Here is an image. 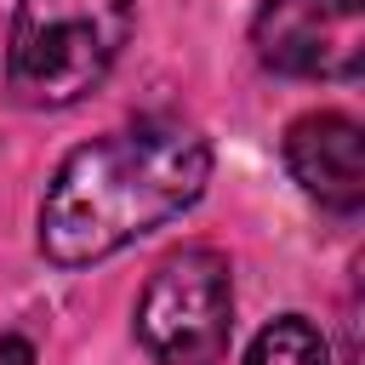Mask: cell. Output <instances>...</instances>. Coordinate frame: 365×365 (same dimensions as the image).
Instances as JSON below:
<instances>
[{
  "mask_svg": "<svg viewBox=\"0 0 365 365\" xmlns=\"http://www.w3.org/2000/svg\"><path fill=\"white\" fill-rule=\"evenodd\" d=\"M211 182V143L182 120H131L80 143L46 182L40 257L91 268L160 222L182 217Z\"/></svg>",
  "mask_w": 365,
  "mask_h": 365,
  "instance_id": "obj_1",
  "label": "cell"
},
{
  "mask_svg": "<svg viewBox=\"0 0 365 365\" xmlns=\"http://www.w3.org/2000/svg\"><path fill=\"white\" fill-rule=\"evenodd\" d=\"M234 331V274L217 245L171 251L137 297V342L154 365H217Z\"/></svg>",
  "mask_w": 365,
  "mask_h": 365,
  "instance_id": "obj_3",
  "label": "cell"
},
{
  "mask_svg": "<svg viewBox=\"0 0 365 365\" xmlns=\"http://www.w3.org/2000/svg\"><path fill=\"white\" fill-rule=\"evenodd\" d=\"M285 171L325 211H359L365 205V131H359V120H348L336 108L291 120Z\"/></svg>",
  "mask_w": 365,
  "mask_h": 365,
  "instance_id": "obj_5",
  "label": "cell"
},
{
  "mask_svg": "<svg viewBox=\"0 0 365 365\" xmlns=\"http://www.w3.org/2000/svg\"><path fill=\"white\" fill-rule=\"evenodd\" d=\"M131 23V0H17L6 34V86L29 108H68L120 63Z\"/></svg>",
  "mask_w": 365,
  "mask_h": 365,
  "instance_id": "obj_2",
  "label": "cell"
},
{
  "mask_svg": "<svg viewBox=\"0 0 365 365\" xmlns=\"http://www.w3.org/2000/svg\"><path fill=\"white\" fill-rule=\"evenodd\" d=\"M0 365H34V342L17 331H0Z\"/></svg>",
  "mask_w": 365,
  "mask_h": 365,
  "instance_id": "obj_7",
  "label": "cell"
},
{
  "mask_svg": "<svg viewBox=\"0 0 365 365\" xmlns=\"http://www.w3.org/2000/svg\"><path fill=\"white\" fill-rule=\"evenodd\" d=\"M257 63L291 80H354L365 68L359 0H262L251 17Z\"/></svg>",
  "mask_w": 365,
  "mask_h": 365,
  "instance_id": "obj_4",
  "label": "cell"
},
{
  "mask_svg": "<svg viewBox=\"0 0 365 365\" xmlns=\"http://www.w3.org/2000/svg\"><path fill=\"white\" fill-rule=\"evenodd\" d=\"M245 365H331V342L319 336L314 319L279 314V319H268V325L257 331Z\"/></svg>",
  "mask_w": 365,
  "mask_h": 365,
  "instance_id": "obj_6",
  "label": "cell"
}]
</instances>
